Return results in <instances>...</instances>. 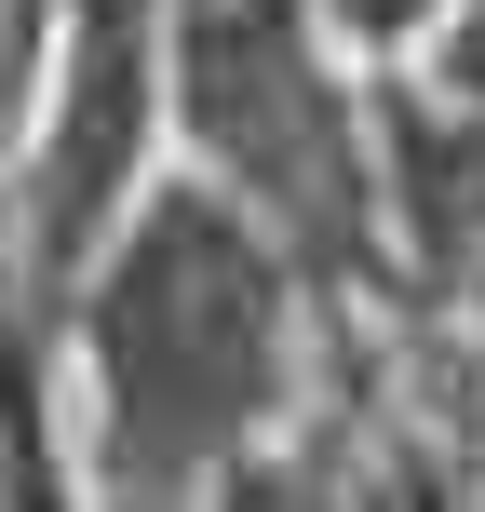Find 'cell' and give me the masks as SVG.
<instances>
[{
  "mask_svg": "<svg viewBox=\"0 0 485 512\" xmlns=\"http://www.w3.org/2000/svg\"><path fill=\"white\" fill-rule=\"evenodd\" d=\"M351 310L310 256L203 162H162L135 216L68 283L81 499H243V472L310 418Z\"/></svg>",
  "mask_w": 485,
  "mask_h": 512,
  "instance_id": "1",
  "label": "cell"
},
{
  "mask_svg": "<svg viewBox=\"0 0 485 512\" xmlns=\"http://www.w3.org/2000/svg\"><path fill=\"white\" fill-rule=\"evenodd\" d=\"M162 54H176V162L230 176L310 256V283L351 324L405 310L391 216H378V135H364V68H351L324 0H176Z\"/></svg>",
  "mask_w": 485,
  "mask_h": 512,
  "instance_id": "2",
  "label": "cell"
},
{
  "mask_svg": "<svg viewBox=\"0 0 485 512\" xmlns=\"http://www.w3.org/2000/svg\"><path fill=\"white\" fill-rule=\"evenodd\" d=\"M176 0H54V68H41V122L14 149V256L27 310L68 337V283L95 270V243L135 216V189L176 162V54H162Z\"/></svg>",
  "mask_w": 485,
  "mask_h": 512,
  "instance_id": "3",
  "label": "cell"
},
{
  "mask_svg": "<svg viewBox=\"0 0 485 512\" xmlns=\"http://www.w3.org/2000/svg\"><path fill=\"white\" fill-rule=\"evenodd\" d=\"M41 68H54V0H0V176L41 122Z\"/></svg>",
  "mask_w": 485,
  "mask_h": 512,
  "instance_id": "4",
  "label": "cell"
},
{
  "mask_svg": "<svg viewBox=\"0 0 485 512\" xmlns=\"http://www.w3.org/2000/svg\"><path fill=\"white\" fill-rule=\"evenodd\" d=\"M337 14V41H351V68H391V54H418L459 0H324Z\"/></svg>",
  "mask_w": 485,
  "mask_h": 512,
  "instance_id": "5",
  "label": "cell"
},
{
  "mask_svg": "<svg viewBox=\"0 0 485 512\" xmlns=\"http://www.w3.org/2000/svg\"><path fill=\"white\" fill-rule=\"evenodd\" d=\"M459 472H485V391L459 405Z\"/></svg>",
  "mask_w": 485,
  "mask_h": 512,
  "instance_id": "6",
  "label": "cell"
},
{
  "mask_svg": "<svg viewBox=\"0 0 485 512\" xmlns=\"http://www.w3.org/2000/svg\"><path fill=\"white\" fill-rule=\"evenodd\" d=\"M459 310H472V324H485V283H472V297H459Z\"/></svg>",
  "mask_w": 485,
  "mask_h": 512,
  "instance_id": "7",
  "label": "cell"
}]
</instances>
